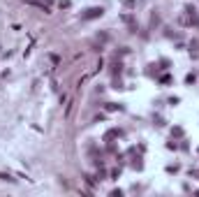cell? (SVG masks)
<instances>
[{
    "mask_svg": "<svg viewBox=\"0 0 199 197\" xmlns=\"http://www.w3.org/2000/svg\"><path fill=\"white\" fill-rule=\"evenodd\" d=\"M160 84H171V77H169V74H162V77H160Z\"/></svg>",
    "mask_w": 199,
    "mask_h": 197,
    "instance_id": "cell-4",
    "label": "cell"
},
{
    "mask_svg": "<svg viewBox=\"0 0 199 197\" xmlns=\"http://www.w3.org/2000/svg\"><path fill=\"white\" fill-rule=\"evenodd\" d=\"M104 14V7H88L83 14H81V19L83 21H93V19H100Z\"/></svg>",
    "mask_w": 199,
    "mask_h": 197,
    "instance_id": "cell-1",
    "label": "cell"
},
{
    "mask_svg": "<svg viewBox=\"0 0 199 197\" xmlns=\"http://www.w3.org/2000/svg\"><path fill=\"white\" fill-rule=\"evenodd\" d=\"M195 79H197L195 74H188V77H185V84H195Z\"/></svg>",
    "mask_w": 199,
    "mask_h": 197,
    "instance_id": "cell-6",
    "label": "cell"
},
{
    "mask_svg": "<svg viewBox=\"0 0 199 197\" xmlns=\"http://www.w3.org/2000/svg\"><path fill=\"white\" fill-rule=\"evenodd\" d=\"M0 181H14L9 174H5V172H0Z\"/></svg>",
    "mask_w": 199,
    "mask_h": 197,
    "instance_id": "cell-5",
    "label": "cell"
},
{
    "mask_svg": "<svg viewBox=\"0 0 199 197\" xmlns=\"http://www.w3.org/2000/svg\"><path fill=\"white\" fill-rule=\"evenodd\" d=\"M185 12H188V19H185V23H192L195 28H199V16H197V12H195V7H185Z\"/></svg>",
    "mask_w": 199,
    "mask_h": 197,
    "instance_id": "cell-2",
    "label": "cell"
},
{
    "mask_svg": "<svg viewBox=\"0 0 199 197\" xmlns=\"http://www.w3.org/2000/svg\"><path fill=\"white\" fill-rule=\"evenodd\" d=\"M171 134H176V137H181V134H183V130H181V128H174V130H171Z\"/></svg>",
    "mask_w": 199,
    "mask_h": 197,
    "instance_id": "cell-7",
    "label": "cell"
},
{
    "mask_svg": "<svg viewBox=\"0 0 199 197\" xmlns=\"http://www.w3.org/2000/svg\"><path fill=\"white\" fill-rule=\"evenodd\" d=\"M58 7L60 9H69L72 7V0H58Z\"/></svg>",
    "mask_w": 199,
    "mask_h": 197,
    "instance_id": "cell-3",
    "label": "cell"
}]
</instances>
